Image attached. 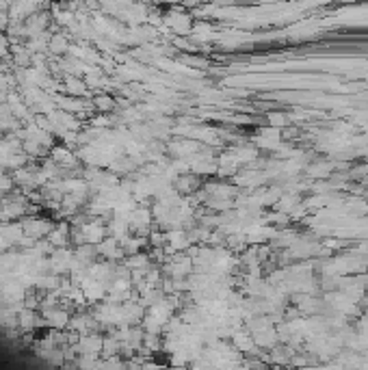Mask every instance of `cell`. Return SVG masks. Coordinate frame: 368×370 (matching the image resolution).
<instances>
[{
    "instance_id": "6da1fadb",
    "label": "cell",
    "mask_w": 368,
    "mask_h": 370,
    "mask_svg": "<svg viewBox=\"0 0 368 370\" xmlns=\"http://www.w3.org/2000/svg\"><path fill=\"white\" fill-rule=\"evenodd\" d=\"M52 158L57 162H63V165H74L76 158L72 156V152L65 150V148H54L52 150Z\"/></svg>"
},
{
    "instance_id": "7a4b0ae2",
    "label": "cell",
    "mask_w": 368,
    "mask_h": 370,
    "mask_svg": "<svg viewBox=\"0 0 368 370\" xmlns=\"http://www.w3.org/2000/svg\"><path fill=\"white\" fill-rule=\"evenodd\" d=\"M65 48H67V41H65L61 35H57V37H54V39L50 41V50H52V52H61V50H65Z\"/></svg>"
},
{
    "instance_id": "3957f363",
    "label": "cell",
    "mask_w": 368,
    "mask_h": 370,
    "mask_svg": "<svg viewBox=\"0 0 368 370\" xmlns=\"http://www.w3.org/2000/svg\"><path fill=\"white\" fill-rule=\"evenodd\" d=\"M96 104H98V108H102V111H108L111 104H113V100H111V97H98Z\"/></svg>"
}]
</instances>
